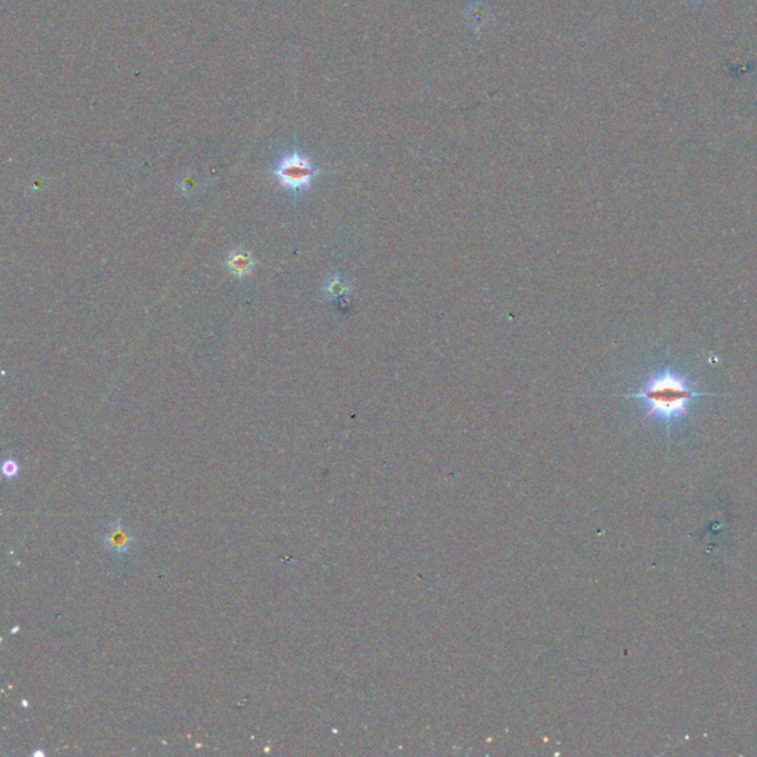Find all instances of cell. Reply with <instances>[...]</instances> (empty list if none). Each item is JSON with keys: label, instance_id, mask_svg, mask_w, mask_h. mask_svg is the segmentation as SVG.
Here are the masks:
<instances>
[{"label": "cell", "instance_id": "8992f818", "mask_svg": "<svg viewBox=\"0 0 757 757\" xmlns=\"http://www.w3.org/2000/svg\"><path fill=\"white\" fill-rule=\"evenodd\" d=\"M18 470H20V467H18V465H17L15 460H6V462L3 463V475H5L6 478H14V477H17Z\"/></svg>", "mask_w": 757, "mask_h": 757}, {"label": "cell", "instance_id": "7a4b0ae2", "mask_svg": "<svg viewBox=\"0 0 757 757\" xmlns=\"http://www.w3.org/2000/svg\"><path fill=\"white\" fill-rule=\"evenodd\" d=\"M320 173L321 170L314 166L311 160L294 151L278 161L274 175L281 187L299 194L313 187V181Z\"/></svg>", "mask_w": 757, "mask_h": 757}, {"label": "cell", "instance_id": "277c9868", "mask_svg": "<svg viewBox=\"0 0 757 757\" xmlns=\"http://www.w3.org/2000/svg\"><path fill=\"white\" fill-rule=\"evenodd\" d=\"M227 268L232 276H235L237 278H244L253 271L255 259L252 253L244 250L243 247H239V249H235L230 253L227 259Z\"/></svg>", "mask_w": 757, "mask_h": 757}, {"label": "cell", "instance_id": "6da1fadb", "mask_svg": "<svg viewBox=\"0 0 757 757\" xmlns=\"http://www.w3.org/2000/svg\"><path fill=\"white\" fill-rule=\"evenodd\" d=\"M719 392L698 391L689 376L680 373L666 363L648 379L636 392L623 394V398H635L647 405L645 420L652 417L664 426L667 441H670L672 428L685 417H691V405L703 396H713Z\"/></svg>", "mask_w": 757, "mask_h": 757}, {"label": "cell", "instance_id": "3957f363", "mask_svg": "<svg viewBox=\"0 0 757 757\" xmlns=\"http://www.w3.org/2000/svg\"><path fill=\"white\" fill-rule=\"evenodd\" d=\"M132 543L133 537L130 531L121 523H113L110 525L105 534V546L111 552L116 555H125L130 550Z\"/></svg>", "mask_w": 757, "mask_h": 757}, {"label": "cell", "instance_id": "5b68a950", "mask_svg": "<svg viewBox=\"0 0 757 757\" xmlns=\"http://www.w3.org/2000/svg\"><path fill=\"white\" fill-rule=\"evenodd\" d=\"M350 290H351L350 281L340 276H334L329 278L324 284V289H322V292H324L329 301H342L347 296V293H350Z\"/></svg>", "mask_w": 757, "mask_h": 757}]
</instances>
